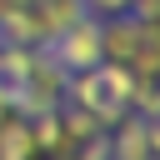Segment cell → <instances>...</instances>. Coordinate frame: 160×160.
Masks as SVG:
<instances>
[{"mask_svg":"<svg viewBox=\"0 0 160 160\" xmlns=\"http://www.w3.org/2000/svg\"><path fill=\"white\" fill-rule=\"evenodd\" d=\"M130 85H135V75H130L125 65L100 60L95 70H75V75L65 80V100L80 105V110H90V115L100 120V130H110L115 120L130 115Z\"/></svg>","mask_w":160,"mask_h":160,"instance_id":"cell-1","label":"cell"},{"mask_svg":"<svg viewBox=\"0 0 160 160\" xmlns=\"http://www.w3.org/2000/svg\"><path fill=\"white\" fill-rule=\"evenodd\" d=\"M65 80H70V70H65L45 45H35V50H30L25 85L15 90V115H45V110H55V105L65 100Z\"/></svg>","mask_w":160,"mask_h":160,"instance_id":"cell-2","label":"cell"},{"mask_svg":"<svg viewBox=\"0 0 160 160\" xmlns=\"http://www.w3.org/2000/svg\"><path fill=\"white\" fill-rule=\"evenodd\" d=\"M45 50H50L70 75H75V70H95V65L105 60V55H100V15H80V20L65 25Z\"/></svg>","mask_w":160,"mask_h":160,"instance_id":"cell-3","label":"cell"},{"mask_svg":"<svg viewBox=\"0 0 160 160\" xmlns=\"http://www.w3.org/2000/svg\"><path fill=\"white\" fill-rule=\"evenodd\" d=\"M160 155V125L145 120V115H125L110 125V160H150Z\"/></svg>","mask_w":160,"mask_h":160,"instance_id":"cell-4","label":"cell"},{"mask_svg":"<svg viewBox=\"0 0 160 160\" xmlns=\"http://www.w3.org/2000/svg\"><path fill=\"white\" fill-rule=\"evenodd\" d=\"M0 160H35V135H30V120L25 115H5L0 125Z\"/></svg>","mask_w":160,"mask_h":160,"instance_id":"cell-5","label":"cell"},{"mask_svg":"<svg viewBox=\"0 0 160 160\" xmlns=\"http://www.w3.org/2000/svg\"><path fill=\"white\" fill-rule=\"evenodd\" d=\"M70 155H80V160H110V130H100V135H90V140H80Z\"/></svg>","mask_w":160,"mask_h":160,"instance_id":"cell-6","label":"cell"},{"mask_svg":"<svg viewBox=\"0 0 160 160\" xmlns=\"http://www.w3.org/2000/svg\"><path fill=\"white\" fill-rule=\"evenodd\" d=\"M125 15H135L140 25H160V0H130Z\"/></svg>","mask_w":160,"mask_h":160,"instance_id":"cell-7","label":"cell"},{"mask_svg":"<svg viewBox=\"0 0 160 160\" xmlns=\"http://www.w3.org/2000/svg\"><path fill=\"white\" fill-rule=\"evenodd\" d=\"M80 5H85L90 15H100V20H105V15H120V10L130 5V0H80Z\"/></svg>","mask_w":160,"mask_h":160,"instance_id":"cell-8","label":"cell"},{"mask_svg":"<svg viewBox=\"0 0 160 160\" xmlns=\"http://www.w3.org/2000/svg\"><path fill=\"white\" fill-rule=\"evenodd\" d=\"M5 115H10V95L0 90V125H5Z\"/></svg>","mask_w":160,"mask_h":160,"instance_id":"cell-9","label":"cell"},{"mask_svg":"<svg viewBox=\"0 0 160 160\" xmlns=\"http://www.w3.org/2000/svg\"><path fill=\"white\" fill-rule=\"evenodd\" d=\"M55 160H80V155H55Z\"/></svg>","mask_w":160,"mask_h":160,"instance_id":"cell-10","label":"cell"},{"mask_svg":"<svg viewBox=\"0 0 160 160\" xmlns=\"http://www.w3.org/2000/svg\"><path fill=\"white\" fill-rule=\"evenodd\" d=\"M150 160H160V155H150Z\"/></svg>","mask_w":160,"mask_h":160,"instance_id":"cell-11","label":"cell"},{"mask_svg":"<svg viewBox=\"0 0 160 160\" xmlns=\"http://www.w3.org/2000/svg\"><path fill=\"white\" fill-rule=\"evenodd\" d=\"M35 160H40V155H35Z\"/></svg>","mask_w":160,"mask_h":160,"instance_id":"cell-12","label":"cell"}]
</instances>
